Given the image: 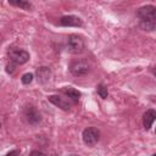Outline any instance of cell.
Wrapping results in <instances>:
<instances>
[{"mask_svg": "<svg viewBox=\"0 0 156 156\" xmlns=\"http://www.w3.org/2000/svg\"><path fill=\"white\" fill-rule=\"evenodd\" d=\"M140 28L146 32H152L156 27V10L152 5H146L136 11Z\"/></svg>", "mask_w": 156, "mask_h": 156, "instance_id": "6da1fadb", "label": "cell"}, {"mask_svg": "<svg viewBox=\"0 0 156 156\" xmlns=\"http://www.w3.org/2000/svg\"><path fill=\"white\" fill-rule=\"evenodd\" d=\"M69 71L76 77H83L87 76L90 71V65L87 60H76L69 65Z\"/></svg>", "mask_w": 156, "mask_h": 156, "instance_id": "7a4b0ae2", "label": "cell"}, {"mask_svg": "<svg viewBox=\"0 0 156 156\" xmlns=\"http://www.w3.org/2000/svg\"><path fill=\"white\" fill-rule=\"evenodd\" d=\"M67 48L72 54H80L84 50V40L77 34H72L67 39Z\"/></svg>", "mask_w": 156, "mask_h": 156, "instance_id": "3957f363", "label": "cell"}, {"mask_svg": "<svg viewBox=\"0 0 156 156\" xmlns=\"http://www.w3.org/2000/svg\"><path fill=\"white\" fill-rule=\"evenodd\" d=\"M82 138H83V141L85 145L88 146H94L98 141H99V138H100V133L96 128L94 127H88L83 130V134H82Z\"/></svg>", "mask_w": 156, "mask_h": 156, "instance_id": "277c9868", "label": "cell"}, {"mask_svg": "<svg viewBox=\"0 0 156 156\" xmlns=\"http://www.w3.org/2000/svg\"><path fill=\"white\" fill-rule=\"evenodd\" d=\"M10 61L15 62L16 65H23L27 61H29V54L26 50H21V49H12L10 52Z\"/></svg>", "mask_w": 156, "mask_h": 156, "instance_id": "5b68a950", "label": "cell"}, {"mask_svg": "<svg viewBox=\"0 0 156 156\" xmlns=\"http://www.w3.org/2000/svg\"><path fill=\"white\" fill-rule=\"evenodd\" d=\"M24 117H26L27 122L32 126H37L41 121V116H40L39 111L32 105H29L24 108Z\"/></svg>", "mask_w": 156, "mask_h": 156, "instance_id": "8992f818", "label": "cell"}, {"mask_svg": "<svg viewBox=\"0 0 156 156\" xmlns=\"http://www.w3.org/2000/svg\"><path fill=\"white\" fill-rule=\"evenodd\" d=\"M58 24L63 26V27H82L83 22H82V20L78 16L68 15V16L61 17L60 21H58Z\"/></svg>", "mask_w": 156, "mask_h": 156, "instance_id": "52a82bcc", "label": "cell"}, {"mask_svg": "<svg viewBox=\"0 0 156 156\" xmlns=\"http://www.w3.org/2000/svg\"><path fill=\"white\" fill-rule=\"evenodd\" d=\"M48 100H49L51 104H54L56 107H58V108H61V110H63V111H68V110L71 108L69 102H68L67 100H65L63 98L58 96V95H49V96H48Z\"/></svg>", "mask_w": 156, "mask_h": 156, "instance_id": "ba28073f", "label": "cell"}, {"mask_svg": "<svg viewBox=\"0 0 156 156\" xmlns=\"http://www.w3.org/2000/svg\"><path fill=\"white\" fill-rule=\"evenodd\" d=\"M50 77H51V71H50L49 67L43 66V67H40V68L37 69V78H38V82L39 83H41V84L46 83L50 79Z\"/></svg>", "mask_w": 156, "mask_h": 156, "instance_id": "9c48e42d", "label": "cell"}, {"mask_svg": "<svg viewBox=\"0 0 156 156\" xmlns=\"http://www.w3.org/2000/svg\"><path fill=\"white\" fill-rule=\"evenodd\" d=\"M156 118V112L155 110L150 108V110H146V112L144 113V117H143V124H144V128L147 130L151 128L154 121Z\"/></svg>", "mask_w": 156, "mask_h": 156, "instance_id": "30bf717a", "label": "cell"}, {"mask_svg": "<svg viewBox=\"0 0 156 156\" xmlns=\"http://www.w3.org/2000/svg\"><path fill=\"white\" fill-rule=\"evenodd\" d=\"M61 91H62L67 98H69L72 101H74V102H78V100H79V98H80V93H79L77 89L72 88V87H65V88H62Z\"/></svg>", "mask_w": 156, "mask_h": 156, "instance_id": "8fae6325", "label": "cell"}, {"mask_svg": "<svg viewBox=\"0 0 156 156\" xmlns=\"http://www.w3.org/2000/svg\"><path fill=\"white\" fill-rule=\"evenodd\" d=\"M9 4L12 5V6L21 7V9H23V10H30V9L33 7L32 2H29V1H23V0H20V1H9Z\"/></svg>", "mask_w": 156, "mask_h": 156, "instance_id": "7c38bea8", "label": "cell"}, {"mask_svg": "<svg viewBox=\"0 0 156 156\" xmlns=\"http://www.w3.org/2000/svg\"><path fill=\"white\" fill-rule=\"evenodd\" d=\"M96 91H98V94L100 95V98H102V99H106V98H107V95H108L107 88H106L104 84H99V85H98V88H96Z\"/></svg>", "mask_w": 156, "mask_h": 156, "instance_id": "4fadbf2b", "label": "cell"}, {"mask_svg": "<svg viewBox=\"0 0 156 156\" xmlns=\"http://www.w3.org/2000/svg\"><path fill=\"white\" fill-rule=\"evenodd\" d=\"M32 80H33V74H32V73H24V74L22 76V78H21V82H22L24 85L30 84Z\"/></svg>", "mask_w": 156, "mask_h": 156, "instance_id": "5bb4252c", "label": "cell"}, {"mask_svg": "<svg viewBox=\"0 0 156 156\" xmlns=\"http://www.w3.org/2000/svg\"><path fill=\"white\" fill-rule=\"evenodd\" d=\"M15 69H16V63L12 62V61L7 62V65H6V72H7L9 74H13Z\"/></svg>", "mask_w": 156, "mask_h": 156, "instance_id": "9a60e30c", "label": "cell"}, {"mask_svg": "<svg viewBox=\"0 0 156 156\" xmlns=\"http://www.w3.org/2000/svg\"><path fill=\"white\" fill-rule=\"evenodd\" d=\"M29 156H46L43 151H39V150H34V151H32L30 154H29Z\"/></svg>", "mask_w": 156, "mask_h": 156, "instance_id": "2e32d148", "label": "cell"}, {"mask_svg": "<svg viewBox=\"0 0 156 156\" xmlns=\"http://www.w3.org/2000/svg\"><path fill=\"white\" fill-rule=\"evenodd\" d=\"M5 156H20V151L18 150H12V151L7 152Z\"/></svg>", "mask_w": 156, "mask_h": 156, "instance_id": "e0dca14e", "label": "cell"}, {"mask_svg": "<svg viewBox=\"0 0 156 156\" xmlns=\"http://www.w3.org/2000/svg\"><path fill=\"white\" fill-rule=\"evenodd\" d=\"M68 156H79V155H76V154H71V155H68Z\"/></svg>", "mask_w": 156, "mask_h": 156, "instance_id": "ac0fdd59", "label": "cell"}, {"mask_svg": "<svg viewBox=\"0 0 156 156\" xmlns=\"http://www.w3.org/2000/svg\"><path fill=\"white\" fill-rule=\"evenodd\" d=\"M51 156H57V155H56V154H52V155H51Z\"/></svg>", "mask_w": 156, "mask_h": 156, "instance_id": "d6986e66", "label": "cell"}, {"mask_svg": "<svg viewBox=\"0 0 156 156\" xmlns=\"http://www.w3.org/2000/svg\"><path fill=\"white\" fill-rule=\"evenodd\" d=\"M152 156H155V155H152Z\"/></svg>", "mask_w": 156, "mask_h": 156, "instance_id": "ffe728a7", "label": "cell"}]
</instances>
